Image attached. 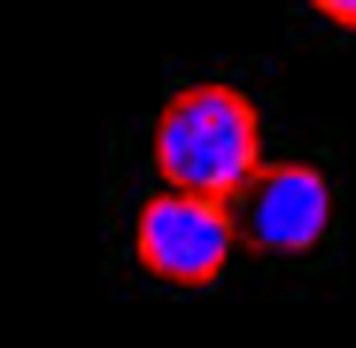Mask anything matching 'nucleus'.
<instances>
[{"label": "nucleus", "instance_id": "nucleus-4", "mask_svg": "<svg viewBox=\"0 0 356 348\" xmlns=\"http://www.w3.org/2000/svg\"><path fill=\"white\" fill-rule=\"evenodd\" d=\"M310 16H325L333 31H356V0H302Z\"/></svg>", "mask_w": 356, "mask_h": 348}, {"label": "nucleus", "instance_id": "nucleus-2", "mask_svg": "<svg viewBox=\"0 0 356 348\" xmlns=\"http://www.w3.org/2000/svg\"><path fill=\"white\" fill-rule=\"evenodd\" d=\"M232 248H241V232H232V209L217 194H186V186H163L140 201L132 217V256L147 279L163 286H209L225 279Z\"/></svg>", "mask_w": 356, "mask_h": 348}, {"label": "nucleus", "instance_id": "nucleus-3", "mask_svg": "<svg viewBox=\"0 0 356 348\" xmlns=\"http://www.w3.org/2000/svg\"><path fill=\"white\" fill-rule=\"evenodd\" d=\"M225 209L256 256H310L333 232V179L318 163H256L225 194Z\"/></svg>", "mask_w": 356, "mask_h": 348}, {"label": "nucleus", "instance_id": "nucleus-1", "mask_svg": "<svg viewBox=\"0 0 356 348\" xmlns=\"http://www.w3.org/2000/svg\"><path fill=\"white\" fill-rule=\"evenodd\" d=\"M256 163H264V116L241 85L194 78L163 101V116H155V179L163 186L225 201Z\"/></svg>", "mask_w": 356, "mask_h": 348}]
</instances>
